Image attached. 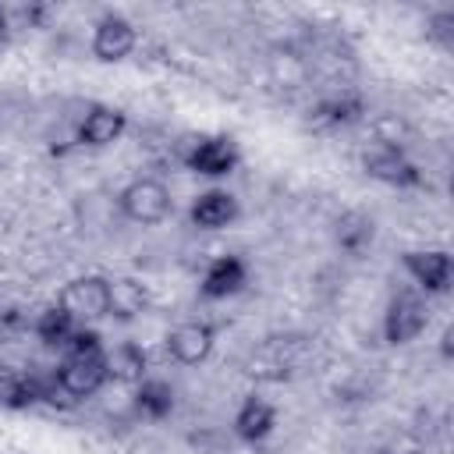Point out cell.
Here are the masks:
<instances>
[{"instance_id":"ffe728a7","label":"cell","mask_w":454,"mask_h":454,"mask_svg":"<svg viewBox=\"0 0 454 454\" xmlns=\"http://www.w3.org/2000/svg\"><path fill=\"white\" fill-rule=\"evenodd\" d=\"M110 294H114V316L117 319H131L149 305L145 287L131 277H110Z\"/></svg>"},{"instance_id":"8fae6325","label":"cell","mask_w":454,"mask_h":454,"mask_svg":"<svg viewBox=\"0 0 454 454\" xmlns=\"http://www.w3.org/2000/svg\"><path fill=\"white\" fill-rule=\"evenodd\" d=\"M365 114H369V106H365L362 92L340 89V92H330V96H323V99H316L309 106V128H316V131H337V128L358 124Z\"/></svg>"},{"instance_id":"7a4b0ae2","label":"cell","mask_w":454,"mask_h":454,"mask_svg":"<svg viewBox=\"0 0 454 454\" xmlns=\"http://www.w3.org/2000/svg\"><path fill=\"white\" fill-rule=\"evenodd\" d=\"M362 170H365V177H372L387 188H397V192H411V188L426 184V174L408 156V149H394V145H380V142L362 149Z\"/></svg>"},{"instance_id":"30bf717a","label":"cell","mask_w":454,"mask_h":454,"mask_svg":"<svg viewBox=\"0 0 454 454\" xmlns=\"http://www.w3.org/2000/svg\"><path fill=\"white\" fill-rule=\"evenodd\" d=\"M128 131V114L114 103H89L85 114L74 124V145L82 149H106L114 142H121V135Z\"/></svg>"},{"instance_id":"d4e9b609","label":"cell","mask_w":454,"mask_h":454,"mask_svg":"<svg viewBox=\"0 0 454 454\" xmlns=\"http://www.w3.org/2000/svg\"><path fill=\"white\" fill-rule=\"evenodd\" d=\"M376 454H404V450H376Z\"/></svg>"},{"instance_id":"cb8c5ba5","label":"cell","mask_w":454,"mask_h":454,"mask_svg":"<svg viewBox=\"0 0 454 454\" xmlns=\"http://www.w3.org/2000/svg\"><path fill=\"white\" fill-rule=\"evenodd\" d=\"M7 35H11V11L0 7V46L7 43Z\"/></svg>"},{"instance_id":"7c38bea8","label":"cell","mask_w":454,"mask_h":454,"mask_svg":"<svg viewBox=\"0 0 454 454\" xmlns=\"http://www.w3.org/2000/svg\"><path fill=\"white\" fill-rule=\"evenodd\" d=\"M245 284H248V262L234 252H223V255L206 262L202 280H199V294L206 301H227V298L241 294Z\"/></svg>"},{"instance_id":"5b68a950","label":"cell","mask_w":454,"mask_h":454,"mask_svg":"<svg viewBox=\"0 0 454 454\" xmlns=\"http://www.w3.org/2000/svg\"><path fill=\"white\" fill-rule=\"evenodd\" d=\"M401 270L408 273V280L415 284V291L422 298H436L447 294L454 284V255L447 248H408L401 255Z\"/></svg>"},{"instance_id":"ba28073f","label":"cell","mask_w":454,"mask_h":454,"mask_svg":"<svg viewBox=\"0 0 454 454\" xmlns=\"http://www.w3.org/2000/svg\"><path fill=\"white\" fill-rule=\"evenodd\" d=\"M135 50H138V28H135L131 18H124V14H117V11L96 18L92 39H89L92 60H99V64H121V60H128Z\"/></svg>"},{"instance_id":"603a6c76","label":"cell","mask_w":454,"mask_h":454,"mask_svg":"<svg viewBox=\"0 0 454 454\" xmlns=\"http://www.w3.org/2000/svg\"><path fill=\"white\" fill-rule=\"evenodd\" d=\"M450 340H454V326H447V330H443V337H440V355H443V362H450V355H454Z\"/></svg>"},{"instance_id":"e0dca14e","label":"cell","mask_w":454,"mask_h":454,"mask_svg":"<svg viewBox=\"0 0 454 454\" xmlns=\"http://www.w3.org/2000/svg\"><path fill=\"white\" fill-rule=\"evenodd\" d=\"M106 376L110 383H124L135 387L149 376V355L138 340H121L114 348H106Z\"/></svg>"},{"instance_id":"2e32d148","label":"cell","mask_w":454,"mask_h":454,"mask_svg":"<svg viewBox=\"0 0 454 454\" xmlns=\"http://www.w3.org/2000/svg\"><path fill=\"white\" fill-rule=\"evenodd\" d=\"M372 241H376V220L369 213L348 209V213H340L333 220V245H337V252L358 259V255H365L372 248Z\"/></svg>"},{"instance_id":"9a60e30c","label":"cell","mask_w":454,"mask_h":454,"mask_svg":"<svg viewBox=\"0 0 454 454\" xmlns=\"http://www.w3.org/2000/svg\"><path fill=\"white\" fill-rule=\"evenodd\" d=\"M131 408H135L142 419H149V422H163V419H170V411L177 408V390H174L170 380L149 372L142 383L131 387Z\"/></svg>"},{"instance_id":"8992f818","label":"cell","mask_w":454,"mask_h":454,"mask_svg":"<svg viewBox=\"0 0 454 454\" xmlns=\"http://www.w3.org/2000/svg\"><path fill=\"white\" fill-rule=\"evenodd\" d=\"M78 323H96V319H110L114 316V294H110V277L103 273H82L74 280L64 284L60 298H57Z\"/></svg>"},{"instance_id":"44dd1931","label":"cell","mask_w":454,"mask_h":454,"mask_svg":"<svg viewBox=\"0 0 454 454\" xmlns=\"http://www.w3.org/2000/svg\"><path fill=\"white\" fill-rule=\"evenodd\" d=\"M103 351H106L103 333L96 326H89V323H78V330L71 333V340H67V348L60 355H103Z\"/></svg>"},{"instance_id":"6da1fadb","label":"cell","mask_w":454,"mask_h":454,"mask_svg":"<svg viewBox=\"0 0 454 454\" xmlns=\"http://www.w3.org/2000/svg\"><path fill=\"white\" fill-rule=\"evenodd\" d=\"M117 213L131 223L156 227L174 213V195L160 177H135L117 192Z\"/></svg>"},{"instance_id":"5bb4252c","label":"cell","mask_w":454,"mask_h":454,"mask_svg":"<svg viewBox=\"0 0 454 454\" xmlns=\"http://www.w3.org/2000/svg\"><path fill=\"white\" fill-rule=\"evenodd\" d=\"M273 429H277V404L259 394H248L231 419V433L241 443H262L273 436Z\"/></svg>"},{"instance_id":"4fadbf2b","label":"cell","mask_w":454,"mask_h":454,"mask_svg":"<svg viewBox=\"0 0 454 454\" xmlns=\"http://www.w3.org/2000/svg\"><path fill=\"white\" fill-rule=\"evenodd\" d=\"M238 216L241 202L227 188H206L188 202V223L199 231H227L231 223H238Z\"/></svg>"},{"instance_id":"52a82bcc","label":"cell","mask_w":454,"mask_h":454,"mask_svg":"<svg viewBox=\"0 0 454 454\" xmlns=\"http://www.w3.org/2000/svg\"><path fill=\"white\" fill-rule=\"evenodd\" d=\"M429 326V305L419 291H401L387 301L383 309V340L390 348H401V344H411L415 337H422V330Z\"/></svg>"},{"instance_id":"ac0fdd59","label":"cell","mask_w":454,"mask_h":454,"mask_svg":"<svg viewBox=\"0 0 454 454\" xmlns=\"http://www.w3.org/2000/svg\"><path fill=\"white\" fill-rule=\"evenodd\" d=\"M74 330H78V319H74L60 301L46 305V309L32 319V337H35L43 348H50V351H64Z\"/></svg>"},{"instance_id":"3957f363","label":"cell","mask_w":454,"mask_h":454,"mask_svg":"<svg viewBox=\"0 0 454 454\" xmlns=\"http://www.w3.org/2000/svg\"><path fill=\"white\" fill-rule=\"evenodd\" d=\"M50 376L57 380V387L64 390V397L71 404L96 397L110 376H106V351L103 355H60V362L50 369Z\"/></svg>"},{"instance_id":"d6986e66","label":"cell","mask_w":454,"mask_h":454,"mask_svg":"<svg viewBox=\"0 0 454 454\" xmlns=\"http://www.w3.org/2000/svg\"><path fill=\"white\" fill-rule=\"evenodd\" d=\"M35 404H39V394H35L32 372L0 369V408L4 411H28Z\"/></svg>"},{"instance_id":"7402d4cb","label":"cell","mask_w":454,"mask_h":454,"mask_svg":"<svg viewBox=\"0 0 454 454\" xmlns=\"http://www.w3.org/2000/svg\"><path fill=\"white\" fill-rule=\"evenodd\" d=\"M426 35L440 46H450L454 43V11H436L429 21H426Z\"/></svg>"},{"instance_id":"277c9868","label":"cell","mask_w":454,"mask_h":454,"mask_svg":"<svg viewBox=\"0 0 454 454\" xmlns=\"http://www.w3.org/2000/svg\"><path fill=\"white\" fill-rule=\"evenodd\" d=\"M181 163H184V170H192L199 177L220 181V177H231L238 170L241 149L231 135H195L188 142V149L181 153Z\"/></svg>"},{"instance_id":"9c48e42d","label":"cell","mask_w":454,"mask_h":454,"mask_svg":"<svg viewBox=\"0 0 454 454\" xmlns=\"http://www.w3.org/2000/svg\"><path fill=\"white\" fill-rule=\"evenodd\" d=\"M216 337H220L216 323H209V319H184V323L167 330L163 348H167L170 362H177V365H202L213 355Z\"/></svg>"}]
</instances>
